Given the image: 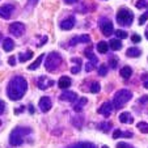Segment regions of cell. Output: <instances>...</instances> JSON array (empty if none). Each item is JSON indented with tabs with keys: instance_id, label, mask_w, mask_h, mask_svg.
<instances>
[{
	"instance_id": "obj_1",
	"label": "cell",
	"mask_w": 148,
	"mask_h": 148,
	"mask_svg": "<svg viewBox=\"0 0 148 148\" xmlns=\"http://www.w3.org/2000/svg\"><path fill=\"white\" fill-rule=\"evenodd\" d=\"M26 89H28V81L23 76H14L8 84L7 95H8L9 100L18 101L24 97Z\"/></svg>"
},
{
	"instance_id": "obj_2",
	"label": "cell",
	"mask_w": 148,
	"mask_h": 148,
	"mask_svg": "<svg viewBox=\"0 0 148 148\" xmlns=\"http://www.w3.org/2000/svg\"><path fill=\"white\" fill-rule=\"evenodd\" d=\"M32 132L30 127H24V126H17L16 129L11 132V136H9V143L14 147H18V145L23 144L24 142V136L29 135Z\"/></svg>"
},
{
	"instance_id": "obj_3",
	"label": "cell",
	"mask_w": 148,
	"mask_h": 148,
	"mask_svg": "<svg viewBox=\"0 0 148 148\" xmlns=\"http://www.w3.org/2000/svg\"><path fill=\"white\" fill-rule=\"evenodd\" d=\"M132 97V93L130 92L129 89H121L118 90L117 93H115L114 98H113V108L117 110L122 109L123 106H125V103L127 102V101H130Z\"/></svg>"
},
{
	"instance_id": "obj_4",
	"label": "cell",
	"mask_w": 148,
	"mask_h": 148,
	"mask_svg": "<svg viewBox=\"0 0 148 148\" xmlns=\"http://www.w3.org/2000/svg\"><path fill=\"white\" fill-rule=\"evenodd\" d=\"M63 63V59H62L60 54L58 53H50L49 56L46 58V62H45V67L47 71H55L59 66Z\"/></svg>"
},
{
	"instance_id": "obj_5",
	"label": "cell",
	"mask_w": 148,
	"mask_h": 148,
	"mask_svg": "<svg viewBox=\"0 0 148 148\" xmlns=\"http://www.w3.org/2000/svg\"><path fill=\"white\" fill-rule=\"evenodd\" d=\"M132 20H134V14L130 9L122 8L118 11L117 13V23L121 24L122 26H130L132 24Z\"/></svg>"
},
{
	"instance_id": "obj_6",
	"label": "cell",
	"mask_w": 148,
	"mask_h": 148,
	"mask_svg": "<svg viewBox=\"0 0 148 148\" xmlns=\"http://www.w3.org/2000/svg\"><path fill=\"white\" fill-rule=\"evenodd\" d=\"M9 33L13 34L14 37H21L25 33V25L21 23H13L9 26Z\"/></svg>"
},
{
	"instance_id": "obj_7",
	"label": "cell",
	"mask_w": 148,
	"mask_h": 148,
	"mask_svg": "<svg viewBox=\"0 0 148 148\" xmlns=\"http://www.w3.org/2000/svg\"><path fill=\"white\" fill-rule=\"evenodd\" d=\"M101 25V32H102L103 36H112L113 33H114V28H113V24L110 23L109 20H102V23L100 24Z\"/></svg>"
},
{
	"instance_id": "obj_8",
	"label": "cell",
	"mask_w": 148,
	"mask_h": 148,
	"mask_svg": "<svg viewBox=\"0 0 148 148\" xmlns=\"http://www.w3.org/2000/svg\"><path fill=\"white\" fill-rule=\"evenodd\" d=\"M51 85H54V81L51 80V79H49L47 76H41V77L38 79V88L42 90L47 89V88H50Z\"/></svg>"
},
{
	"instance_id": "obj_9",
	"label": "cell",
	"mask_w": 148,
	"mask_h": 148,
	"mask_svg": "<svg viewBox=\"0 0 148 148\" xmlns=\"http://www.w3.org/2000/svg\"><path fill=\"white\" fill-rule=\"evenodd\" d=\"M13 5L11 4H5V5H1L0 7V17H3V18L8 20L11 17L12 12H13Z\"/></svg>"
},
{
	"instance_id": "obj_10",
	"label": "cell",
	"mask_w": 148,
	"mask_h": 148,
	"mask_svg": "<svg viewBox=\"0 0 148 148\" xmlns=\"http://www.w3.org/2000/svg\"><path fill=\"white\" fill-rule=\"evenodd\" d=\"M51 106H53V103H51V100L49 97H42L41 100H39V109L43 113L49 112V110L51 109Z\"/></svg>"
},
{
	"instance_id": "obj_11",
	"label": "cell",
	"mask_w": 148,
	"mask_h": 148,
	"mask_svg": "<svg viewBox=\"0 0 148 148\" xmlns=\"http://www.w3.org/2000/svg\"><path fill=\"white\" fill-rule=\"evenodd\" d=\"M112 110H113V103L112 102H103L102 105H101V108L98 109V113L102 115H105V117H109L110 114H112Z\"/></svg>"
},
{
	"instance_id": "obj_12",
	"label": "cell",
	"mask_w": 148,
	"mask_h": 148,
	"mask_svg": "<svg viewBox=\"0 0 148 148\" xmlns=\"http://www.w3.org/2000/svg\"><path fill=\"white\" fill-rule=\"evenodd\" d=\"M73 25H75V18L73 17H68V18L63 20L60 23V28L63 30H71L73 28Z\"/></svg>"
},
{
	"instance_id": "obj_13",
	"label": "cell",
	"mask_w": 148,
	"mask_h": 148,
	"mask_svg": "<svg viewBox=\"0 0 148 148\" xmlns=\"http://www.w3.org/2000/svg\"><path fill=\"white\" fill-rule=\"evenodd\" d=\"M71 84H72V80L68 76H62L58 81V85L60 89H67V88H70Z\"/></svg>"
},
{
	"instance_id": "obj_14",
	"label": "cell",
	"mask_w": 148,
	"mask_h": 148,
	"mask_svg": "<svg viewBox=\"0 0 148 148\" xmlns=\"http://www.w3.org/2000/svg\"><path fill=\"white\" fill-rule=\"evenodd\" d=\"M62 101H68V102H73L75 100H77V95L75 92H63L60 95Z\"/></svg>"
},
{
	"instance_id": "obj_15",
	"label": "cell",
	"mask_w": 148,
	"mask_h": 148,
	"mask_svg": "<svg viewBox=\"0 0 148 148\" xmlns=\"http://www.w3.org/2000/svg\"><path fill=\"white\" fill-rule=\"evenodd\" d=\"M119 121L122 123H132L134 122V118H132V115L130 113H122L119 115Z\"/></svg>"
},
{
	"instance_id": "obj_16",
	"label": "cell",
	"mask_w": 148,
	"mask_h": 148,
	"mask_svg": "<svg viewBox=\"0 0 148 148\" xmlns=\"http://www.w3.org/2000/svg\"><path fill=\"white\" fill-rule=\"evenodd\" d=\"M113 138L117 139V138H132V132L127 131V132H122L121 130H115L114 134H113Z\"/></svg>"
},
{
	"instance_id": "obj_17",
	"label": "cell",
	"mask_w": 148,
	"mask_h": 148,
	"mask_svg": "<svg viewBox=\"0 0 148 148\" xmlns=\"http://www.w3.org/2000/svg\"><path fill=\"white\" fill-rule=\"evenodd\" d=\"M119 73H121V76H122L123 79H129L130 76H131V73H132V70H131V67H129V66H125V67L121 68Z\"/></svg>"
},
{
	"instance_id": "obj_18",
	"label": "cell",
	"mask_w": 148,
	"mask_h": 148,
	"mask_svg": "<svg viewBox=\"0 0 148 148\" xmlns=\"http://www.w3.org/2000/svg\"><path fill=\"white\" fill-rule=\"evenodd\" d=\"M109 45H110V47H112L114 51L121 50V49H122V42H121V39H118V38L112 39V41L109 42Z\"/></svg>"
},
{
	"instance_id": "obj_19",
	"label": "cell",
	"mask_w": 148,
	"mask_h": 148,
	"mask_svg": "<svg viewBox=\"0 0 148 148\" xmlns=\"http://www.w3.org/2000/svg\"><path fill=\"white\" fill-rule=\"evenodd\" d=\"M3 49L5 51H12L14 49L13 41H12L11 38H5V39H4V42H3Z\"/></svg>"
},
{
	"instance_id": "obj_20",
	"label": "cell",
	"mask_w": 148,
	"mask_h": 148,
	"mask_svg": "<svg viewBox=\"0 0 148 148\" xmlns=\"http://www.w3.org/2000/svg\"><path fill=\"white\" fill-rule=\"evenodd\" d=\"M108 50H109V45H108L106 42L101 41V42H98V43H97V51H98V53L106 54Z\"/></svg>"
},
{
	"instance_id": "obj_21",
	"label": "cell",
	"mask_w": 148,
	"mask_h": 148,
	"mask_svg": "<svg viewBox=\"0 0 148 148\" xmlns=\"http://www.w3.org/2000/svg\"><path fill=\"white\" fill-rule=\"evenodd\" d=\"M85 103H87V98H85V97L80 98V100H79V102L73 105V110H75V112H77V113H80L81 110H83V108H84V105H85Z\"/></svg>"
},
{
	"instance_id": "obj_22",
	"label": "cell",
	"mask_w": 148,
	"mask_h": 148,
	"mask_svg": "<svg viewBox=\"0 0 148 148\" xmlns=\"http://www.w3.org/2000/svg\"><path fill=\"white\" fill-rule=\"evenodd\" d=\"M126 55L130 56V58H136V56L140 55V50L136 47H130V49H127V51H126Z\"/></svg>"
},
{
	"instance_id": "obj_23",
	"label": "cell",
	"mask_w": 148,
	"mask_h": 148,
	"mask_svg": "<svg viewBox=\"0 0 148 148\" xmlns=\"http://www.w3.org/2000/svg\"><path fill=\"white\" fill-rule=\"evenodd\" d=\"M42 60H43V54H42V55H39L38 58H37L36 60L33 62V64H30V66H29V67H28V70H30V71H32V70H37V68H38L39 66H41Z\"/></svg>"
},
{
	"instance_id": "obj_24",
	"label": "cell",
	"mask_w": 148,
	"mask_h": 148,
	"mask_svg": "<svg viewBox=\"0 0 148 148\" xmlns=\"http://www.w3.org/2000/svg\"><path fill=\"white\" fill-rule=\"evenodd\" d=\"M70 148H97L93 143H89V142H83V143H77V144L72 145Z\"/></svg>"
},
{
	"instance_id": "obj_25",
	"label": "cell",
	"mask_w": 148,
	"mask_h": 148,
	"mask_svg": "<svg viewBox=\"0 0 148 148\" xmlns=\"http://www.w3.org/2000/svg\"><path fill=\"white\" fill-rule=\"evenodd\" d=\"M33 56V51H30V50H28L26 53H21L20 54V56H18V59H20V62L23 63V62H28L29 59Z\"/></svg>"
},
{
	"instance_id": "obj_26",
	"label": "cell",
	"mask_w": 148,
	"mask_h": 148,
	"mask_svg": "<svg viewBox=\"0 0 148 148\" xmlns=\"http://www.w3.org/2000/svg\"><path fill=\"white\" fill-rule=\"evenodd\" d=\"M138 129H139L143 134H148V123L147 122H139L138 123Z\"/></svg>"
},
{
	"instance_id": "obj_27",
	"label": "cell",
	"mask_w": 148,
	"mask_h": 148,
	"mask_svg": "<svg viewBox=\"0 0 148 148\" xmlns=\"http://www.w3.org/2000/svg\"><path fill=\"white\" fill-rule=\"evenodd\" d=\"M114 33H115V37H117L118 39L127 38V32H125V30H114Z\"/></svg>"
},
{
	"instance_id": "obj_28",
	"label": "cell",
	"mask_w": 148,
	"mask_h": 148,
	"mask_svg": "<svg viewBox=\"0 0 148 148\" xmlns=\"http://www.w3.org/2000/svg\"><path fill=\"white\" fill-rule=\"evenodd\" d=\"M96 64H97V62L90 60L89 63H87V64H85V71H87V72H90L92 70H95V68H96Z\"/></svg>"
},
{
	"instance_id": "obj_29",
	"label": "cell",
	"mask_w": 148,
	"mask_h": 148,
	"mask_svg": "<svg viewBox=\"0 0 148 148\" xmlns=\"http://www.w3.org/2000/svg\"><path fill=\"white\" fill-rule=\"evenodd\" d=\"M85 56H87V58H89L90 60H95V62H98V59L96 58V55L95 54L92 53V50H90V47L88 49V50H85Z\"/></svg>"
},
{
	"instance_id": "obj_30",
	"label": "cell",
	"mask_w": 148,
	"mask_h": 148,
	"mask_svg": "<svg viewBox=\"0 0 148 148\" xmlns=\"http://www.w3.org/2000/svg\"><path fill=\"white\" fill-rule=\"evenodd\" d=\"M100 89H101L100 83H93L92 85H90V92L92 93H98L100 92Z\"/></svg>"
},
{
	"instance_id": "obj_31",
	"label": "cell",
	"mask_w": 148,
	"mask_h": 148,
	"mask_svg": "<svg viewBox=\"0 0 148 148\" xmlns=\"http://www.w3.org/2000/svg\"><path fill=\"white\" fill-rule=\"evenodd\" d=\"M77 38H79V42H81V43H89L90 42L89 36H80V37H77Z\"/></svg>"
},
{
	"instance_id": "obj_32",
	"label": "cell",
	"mask_w": 148,
	"mask_h": 148,
	"mask_svg": "<svg viewBox=\"0 0 148 148\" xmlns=\"http://www.w3.org/2000/svg\"><path fill=\"white\" fill-rule=\"evenodd\" d=\"M110 127H112V125H110V123H101V125H100V129L102 130V131H105V132L109 131Z\"/></svg>"
},
{
	"instance_id": "obj_33",
	"label": "cell",
	"mask_w": 148,
	"mask_h": 148,
	"mask_svg": "<svg viewBox=\"0 0 148 148\" xmlns=\"http://www.w3.org/2000/svg\"><path fill=\"white\" fill-rule=\"evenodd\" d=\"M147 20H148V11L145 12L144 14H142V16H140V18H139V24H140V25H143V24H144L145 21H147Z\"/></svg>"
},
{
	"instance_id": "obj_34",
	"label": "cell",
	"mask_w": 148,
	"mask_h": 148,
	"mask_svg": "<svg viewBox=\"0 0 148 148\" xmlns=\"http://www.w3.org/2000/svg\"><path fill=\"white\" fill-rule=\"evenodd\" d=\"M136 7H138V8H148V4L145 3L144 0H138Z\"/></svg>"
},
{
	"instance_id": "obj_35",
	"label": "cell",
	"mask_w": 148,
	"mask_h": 148,
	"mask_svg": "<svg viewBox=\"0 0 148 148\" xmlns=\"http://www.w3.org/2000/svg\"><path fill=\"white\" fill-rule=\"evenodd\" d=\"M98 73H100L101 76H105L108 73V68H106V66L103 64V66H101L100 67V70H98Z\"/></svg>"
},
{
	"instance_id": "obj_36",
	"label": "cell",
	"mask_w": 148,
	"mask_h": 148,
	"mask_svg": "<svg viewBox=\"0 0 148 148\" xmlns=\"http://www.w3.org/2000/svg\"><path fill=\"white\" fill-rule=\"evenodd\" d=\"M109 63H110V67H112V68H115V67H117V64H118V59L112 58V59H110Z\"/></svg>"
},
{
	"instance_id": "obj_37",
	"label": "cell",
	"mask_w": 148,
	"mask_h": 148,
	"mask_svg": "<svg viewBox=\"0 0 148 148\" xmlns=\"http://www.w3.org/2000/svg\"><path fill=\"white\" fill-rule=\"evenodd\" d=\"M131 41L134 42V43H138V42L142 41V38H140V36H138V34H134V36L131 37Z\"/></svg>"
},
{
	"instance_id": "obj_38",
	"label": "cell",
	"mask_w": 148,
	"mask_h": 148,
	"mask_svg": "<svg viewBox=\"0 0 148 148\" xmlns=\"http://www.w3.org/2000/svg\"><path fill=\"white\" fill-rule=\"evenodd\" d=\"M117 148H134V147H132V145H130V144H126V143H118Z\"/></svg>"
},
{
	"instance_id": "obj_39",
	"label": "cell",
	"mask_w": 148,
	"mask_h": 148,
	"mask_svg": "<svg viewBox=\"0 0 148 148\" xmlns=\"http://www.w3.org/2000/svg\"><path fill=\"white\" fill-rule=\"evenodd\" d=\"M71 72H72V73H77V72H80V64H77L76 67H72V68H71Z\"/></svg>"
},
{
	"instance_id": "obj_40",
	"label": "cell",
	"mask_w": 148,
	"mask_h": 148,
	"mask_svg": "<svg viewBox=\"0 0 148 148\" xmlns=\"http://www.w3.org/2000/svg\"><path fill=\"white\" fill-rule=\"evenodd\" d=\"M4 109H5V103H4V101L0 100V114L4 112Z\"/></svg>"
},
{
	"instance_id": "obj_41",
	"label": "cell",
	"mask_w": 148,
	"mask_h": 148,
	"mask_svg": "<svg viewBox=\"0 0 148 148\" xmlns=\"http://www.w3.org/2000/svg\"><path fill=\"white\" fill-rule=\"evenodd\" d=\"M8 63H9L11 66H14V64H16V59H14V56H11V58L8 59Z\"/></svg>"
},
{
	"instance_id": "obj_42",
	"label": "cell",
	"mask_w": 148,
	"mask_h": 148,
	"mask_svg": "<svg viewBox=\"0 0 148 148\" xmlns=\"http://www.w3.org/2000/svg\"><path fill=\"white\" fill-rule=\"evenodd\" d=\"M79 0H64V3H67V4H75V3H77Z\"/></svg>"
},
{
	"instance_id": "obj_43",
	"label": "cell",
	"mask_w": 148,
	"mask_h": 148,
	"mask_svg": "<svg viewBox=\"0 0 148 148\" xmlns=\"http://www.w3.org/2000/svg\"><path fill=\"white\" fill-rule=\"evenodd\" d=\"M142 79H143V81H148V73H144V75H142Z\"/></svg>"
},
{
	"instance_id": "obj_44",
	"label": "cell",
	"mask_w": 148,
	"mask_h": 148,
	"mask_svg": "<svg viewBox=\"0 0 148 148\" xmlns=\"http://www.w3.org/2000/svg\"><path fill=\"white\" fill-rule=\"evenodd\" d=\"M145 101H148V96H145V97H142V98H140V102H145Z\"/></svg>"
},
{
	"instance_id": "obj_45",
	"label": "cell",
	"mask_w": 148,
	"mask_h": 148,
	"mask_svg": "<svg viewBox=\"0 0 148 148\" xmlns=\"http://www.w3.org/2000/svg\"><path fill=\"white\" fill-rule=\"evenodd\" d=\"M29 112H30L32 114H33V113H34V108H33V106H30V108H29Z\"/></svg>"
},
{
	"instance_id": "obj_46",
	"label": "cell",
	"mask_w": 148,
	"mask_h": 148,
	"mask_svg": "<svg viewBox=\"0 0 148 148\" xmlns=\"http://www.w3.org/2000/svg\"><path fill=\"white\" fill-rule=\"evenodd\" d=\"M144 88L145 89H148V81H144Z\"/></svg>"
},
{
	"instance_id": "obj_47",
	"label": "cell",
	"mask_w": 148,
	"mask_h": 148,
	"mask_svg": "<svg viewBox=\"0 0 148 148\" xmlns=\"http://www.w3.org/2000/svg\"><path fill=\"white\" fill-rule=\"evenodd\" d=\"M145 37H147V39H148V28H147V30H145Z\"/></svg>"
},
{
	"instance_id": "obj_48",
	"label": "cell",
	"mask_w": 148,
	"mask_h": 148,
	"mask_svg": "<svg viewBox=\"0 0 148 148\" xmlns=\"http://www.w3.org/2000/svg\"><path fill=\"white\" fill-rule=\"evenodd\" d=\"M102 148H109V147H108V145H103V147Z\"/></svg>"
},
{
	"instance_id": "obj_49",
	"label": "cell",
	"mask_w": 148,
	"mask_h": 148,
	"mask_svg": "<svg viewBox=\"0 0 148 148\" xmlns=\"http://www.w3.org/2000/svg\"><path fill=\"white\" fill-rule=\"evenodd\" d=\"M0 126H1V121H0Z\"/></svg>"
},
{
	"instance_id": "obj_50",
	"label": "cell",
	"mask_w": 148,
	"mask_h": 148,
	"mask_svg": "<svg viewBox=\"0 0 148 148\" xmlns=\"http://www.w3.org/2000/svg\"><path fill=\"white\" fill-rule=\"evenodd\" d=\"M0 38H1V36H0Z\"/></svg>"
}]
</instances>
